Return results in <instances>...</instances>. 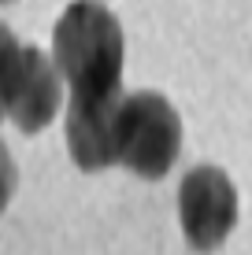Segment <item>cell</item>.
Returning <instances> with one entry per match:
<instances>
[{"mask_svg":"<svg viewBox=\"0 0 252 255\" xmlns=\"http://www.w3.org/2000/svg\"><path fill=\"white\" fill-rule=\"evenodd\" d=\"M52 59L74 104L123 100V59L126 41L119 19L100 0H74L56 22Z\"/></svg>","mask_w":252,"mask_h":255,"instance_id":"obj_1","label":"cell"},{"mask_svg":"<svg viewBox=\"0 0 252 255\" xmlns=\"http://www.w3.org/2000/svg\"><path fill=\"white\" fill-rule=\"evenodd\" d=\"M182 152V119L160 93H134L119 111V163L137 178H163Z\"/></svg>","mask_w":252,"mask_h":255,"instance_id":"obj_2","label":"cell"},{"mask_svg":"<svg viewBox=\"0 0 252 255\" xmlns=\"http://www.w3.org/2000/svg\"><path fill=\"white\" fill-rule=\"evenodd\" d=\"M182 233L193 252H215L238 226V189L219 166H193L178 189Z\"/></svg>","mask_w":252,"mask_h":255,"instance_id":"obj_3","label":"cell"},{"mask_svg":"<svg viewBox=\"0 0 252 255\" xmlns=\"http://www.w3.org/2000/svg\"><path fill=\"white\" fill-rule=\"evenodd\" d=\"M59 104H63V74H59L56 59L26 45L11 82V96H7V115L22 133H37L56 119Z\"/></svg>","mask_w":252,"mask_h":255,"instance_id":"obj_4","label":"cell"},{"mask_svg":"<svg viewBox=\"0 0 252 255\" xmlns=\"http://www.w3.org/2000/svg\"><path fill=\"white\" fill-rule=\"evenodd\" d=\"M126 100V96H123ZM123 100L67 104V148L82 170L97 174L119 163V111Z\"/></svg>","mask_w":252,"mask_h":255,"instance_id":"obj_5","label":"cell"},{"mask_svg":"<svg viewBox=\"0 0 252 255\" xmlns=\"http://www.w3.org/2000/svg\"><path fill=\"white\" fill-rule=\"evenodd\" d=\"M19 59H22V45L0 22V119L7 115V96H11V82H15V70H19Z\"/></svg>","mask_w":252,"mask_h":255,"instance_id":"obj_6","label":"cell"},{"mask_svg":"<svg viewBox=\"0 0 252 255\" xmlns=\"http://www.w3.org/2000/svg\"><path fill=\"white\" fill-rule=\"evenodd\" d=\"M11 192H15V159H11V152H7V144L0 140V215H4Z\"/></svg>","mask_w":252,"mask_h":255,"instance_id":"obj_7","label":"cell"},{"mask_svg":"<svg viewBox=\"0 0 252 255\" xmlns=\"http://www.w3.org/2000/svg\"><path fill=\"white\" fill-rule=\"evenodd\" d=\"M0 4H11V0H0Z\"/></svg>","mask_w":252,"mask_h":255,"instance_id":"obj_8","label":"cell"}]
</instances>
